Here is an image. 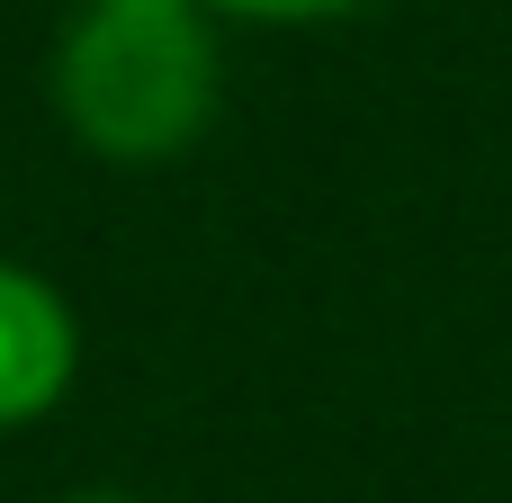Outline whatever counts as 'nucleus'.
<instances>
[{"label": "nucleus", "mask_w": 512, "mask_h": 503, "mask_svg": "<svg viewBox=\"0 0 512 503\" xmlns=\"http://www.w3.org/2000/svg\"><path fill=\"white\" fill-rule=\"evenodd\" d=\"M54 108L99 162H171L216 117L207 0H81L54 45Z\"/></svg>", "instance_id": "obj_1"}, {"label": "nucleus", "mask_w": 512, "mask_h": 503, "mask_svg": "<svg viewBox=\"0 0 512 503\" xmlns=\"http://www.w3.org/2000/svg\"><path fill=\"white\" fill-rule=\"evenodd\" d=\"M72 369H81V324H72V306L54 297V279L0 261V432L54 414L63 387H72Z\"/></svg>", "instance_id": "obj_2"}, {"label": "nucleus", "mask_w": 512, "mask_h": 503, "mask_svg": "<svg viewBox=\"0 0 512 503\" xmlns=\"http://www.w3.org/2000/svg\"><path fill=\"white\" fill-rule=\"evenodd\" d=\"M207 9H234V18H270V27H297V18H342L360 0H207Z\"/></svg>", "instance_id": "obj_3"}, {"label": "nucleus", "mask_w": 512, "mask_h": 503, "mask_svg": "<svg viewBox=\"0 0 512 503\" xmlns=\"http://www.w3.org/2000/svg\"><path fill=\"white\" fill-rule=\"evenodd\" d=\"M72 503H126V495H72Z\"/></svg>", "instance_id": "obj_4"}]
</instances>
